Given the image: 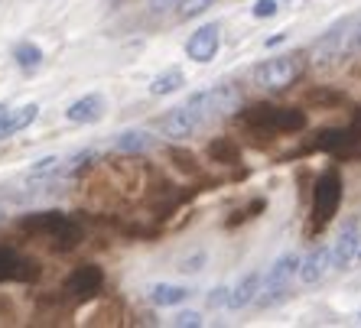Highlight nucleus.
Segmentation results:
<instances>
[{
  "label": "nucleus",
  "instance_id": "f257e3e1",
  "mask_svg": "<svg viewBox=\"0 0 361 328\" xmlns=\"http://www.w3.org/2000/svg\"><path fill=\"white\" fill-rule=\"evenodd\" d=\"M23 231H33V234H42L56 241V247H75L82 241V227L72 218L59 215V211H42V215H30V218L20 221Z\"/></svg>",
  "mask_w": 361,
  "mask_h": 328
},
{
  "label": "nucleus",
  "instance_id": "9d476101",
  "mask_svg": "<svg viewBox=\"0 0 361 328\" xmlns=\"http://www.w3.org/2000/svg\"><path fill=\"white\" fill-rule=\"evenodd\" d=\"M261 283H264L261 270L244 273L235 286H228V309H244V305H251L254 299H257V293H261Z\"/></svg>",
  "mask_w": 361,
  "mask_h": 328
},
{
  "label": "nucleus",
  "instance_id": "f8f14e48",
  "mask_svg": "<svg viewBox=\"0 0 361 328\" xmlns=\"http://www.w3.org/2000/svg\"><path fill=\"white\" fill-rule=\"evenodd\" d=\"M361 244V234H358V225L348 221V225L338 231L336 244H332V267H348L355 260V251Z\"/></svg>",
  "mask_w": 361,
  "mask_h": 328
},
{
  "label": "nucleus",
  "instance_id": "393cba45",
  "mask_svg": "<svg viewBox=\"0 0 361 328\" xmlns=\"http://www.w3.org/2000/svg\"><path fill=\"white\" fill-rule=\"evenodd\" d=\"M209 153L215 156V160H231V163L238 160V150L231 144H225V140H215V144L209 146Z\"/></svg>",
  "mask_w": 361,
  "mask_h": 328
},
{
  "label": "nucleus",
  "instance_id": "7ed1b4c3",
  "mask_svg": "<svg viewBox=\"0 0 361 328\" xmlns=\"http://www.w3.org/2000/svg\"><path fill=\"white\" fill-rule=\"evenodd\" d=\"M300 75H302V56L293 52V56H277V59L261 62L254 68V84H261L267 92H283Z\"/></svg>",
  "mask_w": 361,
  "mask_h": 328
},
{
  "label": "nucleus",
  "instance_id": "2f4dec72",
  "mask_svg": "<svg viewBox=\"0 0 361 328\" xmlns=\"http://www.w3.org/2000/svg\"><path fill=\"white\" fill-rule=\"evenodd\" d=\"M355 46L361 49V26H358V33H355Z\"/></svg>",
  "mask_w": 361,
  "mask_h": 328
},
{
  "label": "nucleus",
  "instance_id": "7c9ffc66",
  "mask_svg": "<svg viewBox=\"0 0 361 328\" xmlns=\"http://www.w3.org/2000/svg\"><path fill=\"white\" fill-rule=\"evenodd\" d=\"M7 114H10V108H7V104H0V137H4V124H7Z\"/></svg>",
  "mask_w": 361,
  "mask_h": 328
},
{
  "label": "nucleus",
  "instance_id": "0eeeda50",
  "mask_svg": "<svg viewBox=\"0 0 361 328\" xmlns=\"http://www.w3.org/2000/svg\"><path fill=\"white\" fill-rule=\"evenodd\" d=\"M215 52H219V26L215 23L199 26V30L189 36V42H185V56L192 62H212Z\"/></svg>",
  "mask_w": 361,
  "mask_h": 328
},
{
  "label": "nucleus",
  "instance_id": "dca6fc26",
  "mask_svg": "<svg viewBox=\"0 0 361 328\" xmlns=\"http://www.w3.org/2000/svg\"><path fill=\"white\" fill-rule=\"evenodd\" d=\"M114 146L121 153H143L153 146V137L147 130H124V134L114 137Z\"/></svg>",
  "mask_w": 361,
  "mask_h": 328
},
{
  "label": "nucleus",
  "instance_id": "39448f33",
  "mask_svg": "<svg viewBox=\"0 0 361 328\" xmlns=\"http://www.w3.org/2000/svg\"><path fill=\"white\" fill-rule=\"evenodd\" d=\"M338 202H342V179L338 172H322L316 189H312V231L329 225V218L338 211Z\"/></svg>",
  "mask_w": 361,
  "mask_h": 328
},
{
  "label": "nucleus",
  "instance_id": "f3484780",
  "mask_svg": "<svg viewBox=\"0 0 361 328\" xmlns=\"http://www.w3.org/2000/svg\"><path fill=\"white\" fill-rule=\"evenodd\" d=\"M189 299V289L185 286H173V283H157L150 289V303L153 305H179Z\"/></svg>",
  "mask_w": 361,
  "mask_h": 328
},
{
  "label": "nucleus",
  "instance_id": "cd10ccee",
  "mask_svg": "<svg viewBox=\"0 0 361 328\" xmlns=\"http://www.w3.org/2000/svg\"><path fill=\"white\" fill-rule=\"evenodd\" d=\"M209 305L212 309H221V305H228V286H215L209 293Z\"/></svg>",
  "mask_w": 361,
  "mask_h": 328
},
{
  "label": "nucleus",
  "instance_id": "9b49d317",
  "mask_svg": "<svg viewBox=\"0 0 361 328\" xmlns=\"http://www.w3.org/2000/svg\"><path fill=\"white\" fill-rule=\"evenodd\" d=\"M4 279H20V283L36 279V263L26 260V257H20L17 251L0 247V283H4Z\"/></svg>",
  "mask_w": 361,
  "mask_h": 328
},
{
  "label": "nucleus",
  "instance_id": "f03ea898",
  "mask_svg": "<svg viewBox=\"0 0 361 328\" xmlns=\"http://www.w3.org/2000/svg\"><path fill=\"white\" fill-rule=\"evenodd\" d=\"M238 104H241V92H238L235 84H215V88L195 92L192 98L185 101V108H189L195 118H199V124H205V120L219 118V114L235 111Z\"/></svg>",
  "mask_w": 361,
  "mask_h": 328
},
{
  "label": "nucleus",
  "instance_id": "4468645a",
  "mask_svg": "<svg viewBox=\"0 0 361 328\" xmlns=\"http://www.w3.org/2000/svg\"><path fill=\"white\" fill-rule=\"evenodd\" d=\"M101 114H104V98L101 94H85L75 104H68L66 111V118L72 124H94V120H101Z\"/></svg>",
  "mask_w": 361,
  "mask_h": 328
},
{
  "label": "nucleus",
  "instance_id": "b1692460",
  "mask_svg": "<svg viewBox=\"0 0 361 328\" xmlns=\"http://www.w3.org/2000/svg\"><path fill=\"white\" fill-rule=\"evenodd\" d=\"M98 156H101L98 150H82V153H75V156H72V160L66 163V172H78V169L88 166V163H94Z\"/></svg>",
  "mask_w": 361,
  "mask_h": 328
},
{
  "label": "nucleus",
  "instance_id": "4be33fe9",
  "mask_svg": "<svg viewBox=\"0 0 361 328\" xmlns=\"http://www.w3.org/2000/svg\"><path fill=\"white\" fill-rule=\"evenodd\" d=\"M348 144H355V134H345V130H326V134H319V146H322V150L342 153Z\"/></svg>",
  "mask_w": 361,
  "mask_h": 328
},
{
  "label": "nucleus",
  "instance_id": "72a5a7b5",
  "mask_svg": "<svg viewBox=\"0 0 361 328\" xmlns=\"http://www.w3.org/2000/svg\"><path fill=\"white\" fill-rule=\"evenodd\" d=\"M0 221H4V205H0Z\"/></svg>",
  "mask_w": 361,
  "mask_h": 328
},
{
  "label": "nucleus",
  "instance_id": "c85d7f7f",
  "mask_svg": "<svg viewBox=\"0 0 361 328\" xmlns=\"http://www.w3.org/2000/svg\"><path fill=\"white\" fill-rule=\"evenodd\" d=\"M202 263H205V253H199V257H189V260H183V273H195V270H202Z\"/></svg>",
  "mask_w": 361,
  "mask_h": 328
},
{
  "label": "nucleus",
  "instance_id": "473e14b6",
  "mask_svg": "<svg viewBox=\"0 0 361 328\" xmlns=\"http://www.w3.org/2000/svg\"><path fill=\"white\" fill-rule=\"evenodd\" d=\"M355 257H361V244H358V251H355Z\"/></svg>",
  "mask_w": 361,
  "mask_h": 328
},
{
  "label": "nucleus",
  "instance_id": "f704fd0d",
  "mask_svg": "<svg viewBox=\"0 0 361 328\" xmlns=\"http://www.w3.org/2000/svg\"><path fill=\"white\" fill-rule=\"evenodd\" d=\"M358 319H361V315H358Z\"/></svg>",
  "mask_w": 361,
  "mask_h": 328
},
{
  "label": "nucleus",
  "instance_id": "5701e85b",
  "mask_svg": "<svg viewBox=\"0 0 361 328\" xmlns=\"http://www.w3.org/2000/svg\"><path fill=\"white\" fill-rule=\"evenodd\" d=\"M215 0H179V17L183 20H192V17H199V13H205V10L212 7Z\"/></svg>",
  "mask_w": 361,
  "mask_h": 328
},
{
  "label": "nucleus",
  "instance_id": "412c9836",
  "mask_svg": "<svg viewBox=\"0 0 361 328\" xmlns=\"http://www.w3.org/2000/svg\"><path fill=\"white\" fill-rule=\"evenodd\" d=\"M13 59H17L20 68L33 72L36 65H42V52H39V46H33V42H17V49H13Z\"/></svg>",
  "mask_w": 361,
  "mask_h": 328
},
{
  "label": "nucleus",
  "instance_id": "c756f323",
  "mask_svg": "<svg viewBox=\"0 0 361 328\" xmlns=\"http://www.w3.org/2000/svg\"><path fill=\"white\" fill-rule=\"evenodd\" d=\"M179 0H153V10H166V7H176Z\"/></svg>",
  "mask_w": 361,
  "mask_h": 328
},
{
  "label": "nucleus",
  "instance_id": "423d86ee",
  "mask_svg": "<svg viewBox=\"0 0 361 328\" xmlns=\"http://www.w3.org/2000/svg\"><path fill=\"white\" fill-rule=\"evenodd\" d=\"M296 267H300L296 253H286V257H280V260L270 267L267 279L261 283V296H257V303H261V305H274V303H277L280 296L286 293V286H290V279L296 277Z\"/></svg>",
  "mask_w": 361,
  "mask_h": 328
},
{
  "label": "nucleus",
  "instance_id": "a878e982",
  "mask_svg": "<svg viewBox=\"0 0 361 328\" xmlns=\"http://www.w3.org/2000/svg\"><path fill=\"white\" fill-rule=\"evenodd\" d=\"M277 0H257L254 4V17L257 20H270V17H277Z\"/></svg>",
  "mask_w": 361,
  "mask_h": 328
},
{
  "label": "nucleus",
  "instance_id": "6e6552de",
  "mask_svg": "<svg viewBox=\"0 0 361 328\" xmlns=\"http://www.w3.org/2000/svg\"><path fill=\"white\" fill-rule=\"evenodd\" d=\"M101 283H104V273H101V267H94V263H82V267H75L72 273H68L66 289L72 296H78V299H85V296H94V293H98Z\"/></svg>",
  "mask_w": 361,
  "mask_h": 328
},
{
  "label": "nucleus",
  "instance_id": "a211bd4d",
  "mask_svg": "<svg viewBox=\"0 0 361 328\" xmlns=\"http://www.w3.org/2000/svg\"><path fill=\"white\" fill-rule=\"evenodd\" d=\"M36 114H39V104H23L20 111H10L7 124H4V137L17 134V130H26V127L36 120Z\"/></svg>",
  "mask_w": 361,
  "mask_h": 328
},
{
  "label": "nucleus",
  "instance_id": "aec40b11",
  "mask_svg": "<svg viewBox=\"0 0 361 328\" xmlns=\"http://www.w3.org/2000/svg\"><path fill=\"white\" fill-rule=\"evenodd\" d=\"M62 169V163L56 160V156H46V160H39L30 172H26V182L30 185H49L52 182V176Z\"/></svg>",
  "mask_w": 361,
  "mask_h": 328
},
{
  "label": "nucleus",
  "instance_id": "20e7f679",
  "mask_svg": "<svg viewBox=\"0 0 361 328\" xmlns=\"http://www.w3.org/2000/svg\"><path fill=\"white\" fill-rule=\"evenodd\" d=\"M244 124L254 127V130H267V134H293V130H302L306 118L302 111H286V108H251L244 114Z\"/></svg>",
  "mask_w": 361,
  "mask_h": 328
},
{
  "label": "nucleus",
  "instance_id": "bb28decb",
  "mask_svg": "<svg viewBox=\"0 0 361 328\" xmlns=\"http://www.w3.org/2000/svg\"><path fill=\"white\" fill-rule=\"evenodd\" d=\"M173 325H176V328H199L202 325V315H199V312H179L176 319H173Z\"/></svg>",
  "mask_w": 361,
  "mask_h": 328
},
{
  "label": "nucleus",
  "instance_id": "1a4fd4ad",
  "mask_svg": "<svg viewBox=\"0 0 361 328\" xmlns=\"http://www.w3.org/2000/svg\"><path fill=\"white\" fill-rule=\"evenodd\" d=\"M160 130L169 140H183V137H192L199 130V118H195L189 108H176L160 118Z\"/></svg>",
  "mask_w": 361,
  "mask_h": 328
},
{
  "label": "nucleus",
  "instance_id": "ddd939ff",
  "mask_svg": "<svg viewBox=\"0 0 361 328\" xmlns=\"http://www.w3.org/2000/svg\"><path fill=\"white\" fill-rule=\"evenodd\" d=\"M329 267H332V247H316L310 257H302V263L296 267V277L302 283H319Z\"/></svg>",
  "mask_w": 361,
  "mask_h": 328
},
{
  "label": "nucleus",
  "instance_id": "6ab92c4d",
  "mask_svg": "<svg viewBox=\"0 0 361 328\" xmlns=\"http://www.w3.org/2000/svg\"><path fill=\"white\" fill-rule=\"evenodd\" d=\"M183 82H185L183 68H169V72H163V75L153 78L150 94H157V98H163V94H173V92H179V88H183Z\"/></svg>",
  "mask_w": 361,
  "mask_h": 328
},
{
  "label": "nucleus",
  "instance_id": "2eb2a0df",
  "mask_svg": "<svg viewBox=\"0 0 361 328\" xmlns=\"http://www.w3.org/2000/svg\"><path fill=\"white\" fill-rule=\"evenodd\" d=\"M338 42H342V26H336L332 33H326L316 46H312V59L316 65H329V62L338 56Z\"/></svg>",
  "mask_w": 361,
  "mask_h": 328
}]
</instances>
